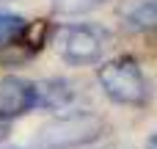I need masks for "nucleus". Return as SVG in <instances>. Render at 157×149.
Wrapping results in <instances>:
<instances>
[{
  "instance_id": "3",
  "label": "nucleus",
  "mask_w": 157,
  "mask_h": 149,
  "mask_svg": "<svg viewBox=\"0 0 157 149\" xmlns=\"http://www.w3.org/2000/svg\"><path fill=\"white\" fill-rule=\"evenodd\" d=\"M55 47L69 66H88L97 64L105 53V30L86 22L63 25L55 36Z\"/></svg>"
},
{
  "instance_id": "7",
  "label": "nucleus",
  "mask_w": 157,
  "mask_h": 149,
  "mask_svg": "<svg viewBox=\"0 0 157 149\" xmlns=\"http://www.w3.org/2000/svg\"><path fill=\"white\" fill-rule=\"evenodd\" d=\"M28 30V19L14 11H0V47L22 44V36Z\"/></svg>"
},
{
  "instance_id": "8",
  "label": "nucleus",
  "mask_w": 157,
  "mask_h": 149,
  "mask_svg": "<svg viewBox=\"0 0 157 149\" xmlns=\"http://www.w3.org/2000/svg\"><path fill=\"white\" fill-rule=\"evenodd\" d=\"M105 0H55V8L58 11H69V14H80V11H88L94 6H99Z\"/></svg>"
},
{
  "instance_id": "5",
  "label": "nucleus",
  "mask_w": 157,
  "mask_h": 149,
  "mask_svg": "<svg viewBox=\"0 0 157 149\" xmlns=\"http://www.w3.org/2000/svg\"><path fill=\"white\" fill-rule=\"evenodd\" d=\"M75 100V88L63 77H50L44 83H36V108L52 111V113H69L66 108Z\"/></svg>"
},
{
  "instance_id": "6",
  "label": "nucleus",
  "mask_w": 157,
  "mask_h": 149,
  "mask_svg": "<svg viewBox=\"0 0 157 149\" xmlns=\"http://www.w3.org/2000/svg\"><path fill=\"white\" fill-rule=\"evenodd\" d=\"M121 19L130 30L135 33H144V30H152L157 22V6L155 0H132L124 11H121Z\"/></svg>"
},
{
  "instance_id": "2",
  "label": "nucleus",
  "mask_w": 157,
  "mask_h": 149,
  "mask_svg": "<svg viewBox=\"0 0 157 149\" xmlns=\"http://www.w3.org/2000/svg\"><path fill=\"white\" fill-rule=\"evenodd\" d=\"M97 80L108 100L127 105V108H144L149 102V80L141 69V64L132 55H119L105 61L97 69Z\"/></svg>"
},
{
  "instance_id": "1",
  "label": "nucleus",
  "mask_w": 157,
  "mask_h": 149,
  "mask_svg": "<svg viewBox=\"0 0 157 149\" xmlns=\"http://www.w3.org/2000/svg\"><path fill=\"white\" fill-rule=\"evenodd\" d=\"M108 133V122L94 111H69L50 119L33 144L39 149H77L99 141Z\"/></svg>"
},
{
  "instance_id": "4",
  "label": "nucleus",
  "mask_w": 157,
  "mask_h": 149,
  "mask_svg": "<svg viewBox=\"0 0 157 149\" xmlns=\"http://www.w3.org/2000/svg\"><path fill=\"white\" fill-rule=\"evenodd\" d=\"M36 108V83L19 75L0 77V122H14Z\"/></svg>"
}]
</instances>
